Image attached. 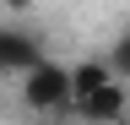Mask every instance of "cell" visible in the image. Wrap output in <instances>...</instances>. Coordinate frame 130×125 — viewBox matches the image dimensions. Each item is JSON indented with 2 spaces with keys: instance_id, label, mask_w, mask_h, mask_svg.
<instances>
[{
  "instance_id": "7a4b0ae2",
  "label": "cell",
  "mask_w": 130,
  "mask_h": 125,
  "mask_svg": "<svg viewBox=\"0 0 130 125\" xmlns=\"http://www.w3.org/2000/svg\"><path fill=\"white\" fill-rule=\"evenodd\" d=\"M22 103L38 109V114H54V109H71V65L38 54L22 71Z\"/></svg>"
},
{
  "instance_id": "6da1fadb",
  "label": "cell",
  "mask_w": 130,
  "mask_h": 125,
  "mask_svg": "<svg viewBox=\"0 0 130 125\" xmlns=\"http://www.w3.org/2000/svg\"><path fill=\"white\" fill-rule=\"evenodd\" d=\"M125 76L108 71V60H81L71 65V114L81 120H119L125 114Z\"/></svg>"
},
{
  "instance_id": "277c9868",
  "label": "cell",
  "mask_w": 130,
  "mask_h": 125,
  "mask_svg": "<svg viewBox=\"0 0 130 125\" xmlns=\"http://www.w3.org/2000/svg\"><path fill=\"white\" fill-rule=\"evenodd\" d=\"M108 71H114V76H125V82H130V27H125L119 38H114V49H108Z\"/></svg>"
},
{
  "instance_id": "3957f363",
  "label": "cell",
  "mask_w": 130,
  "mask_h": 125,
  "mask_svg": "<svg viewBox=\"0 0 130 125\" xmlns=\"http://www.w3.org/2000/svg\"><path fill=\"white\" fill-rule=\"evenodd\" d=\"M38 38L22 33V27H0V76H22L32 60H38Z\"/></svg>"
}]
</instances>
